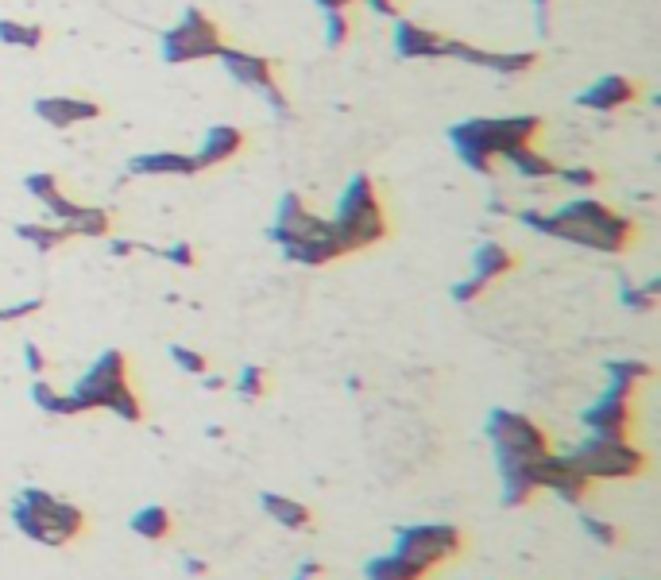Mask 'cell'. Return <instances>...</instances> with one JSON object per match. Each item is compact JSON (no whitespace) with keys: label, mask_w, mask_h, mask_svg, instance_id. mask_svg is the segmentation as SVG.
Wrapping results in <instances>:
<instances>
[{"label":"cell","mask_w":661,"mask_h":580,"mask_svg":"<svg viewBox=\"0 0 661 580\" xmlns=\"http://www.w3.org/2000/svg\"><path fill=\"white\" fill-rule=\"evenodd\" d=\"M488 209H491V213H495V217H511V213H515L511 205H507V202H499V198H491Z\"/></svg>","instance_id":"f6af8a7d"},{"label":"cell","mask_w":661,"mask_h":580,"mask_svg":"<svg viewBox=\"0 0 661 580\" xmlns=\"http://www.w3.org/2000/svg\"><path fill=\"white\" fill-rule=\"evenodd\" d=\"M321 39L329 51H341L352 39V16L348 12H321Z\"/></svg>","instance_id":"4dcf8cb0"},{"label":"cell","mask_w":661,"mask_h":580,"mask_svg":"<svg viewBox=\"0 0 661 580\" xmlns=\"http://www.w3.org/2000/svg\"><path fill=\"white\" fill-rule=\"evenodd\" d=\"M186 569H190V573H205V561H194V557H190V561H186Z\"/></svg>","instance_id":"bcb514c9"},{"label":"cell","mask_w":661,"mask_h":580,"mask_svg":"<svg viewBox=\"0 0 661 580\" xmlns=\"http://www.w3.org/2000/svg\"><path fill=\"white\" fill-rule=\"evenodd\" d=\"M62 229L70 232V240H74V236H86V240H105V236H113V213H109L105 205L78 202V209L62 221Z\"/></svg>","instance_id":"7402d4cb"},{"label":"cell","mask_w":661,"mask_h":580,"mask_svg":"<svg viewBox=\"0 0 661 580\" xmlns=\"http://www.w3.org/2000/svg\"><path fill=\"white\" fill-rule=\"evenodd\" d=\"M232 387H236V395H240L244 403H256V399H263V395L271 391V372L259 368V364H244Z\"/></svg>","instance_id":"f546056e"},{"label":"cell","mask_w":661,"mask_h":580,"mask_svg":"<svg viewBox=\"0 0 661 580\" xmlns=\"http://www.w3.org/2000/svg\"><path fill=\"white\" fill-rule=\"evenodd\" d=\"M580 526L600 542L607 550H615L619 542H623V534H619V526H611L607 519H596V515H588V511H580Z\"/></svg>","instance_id":"d590c367"},{"label":"cell","mask_w":661,"mask_h":580,"mask_svg":"<svg viewBox=\"0 0 661 580\" xmlns=\"http://www.w3.org/2000/svg\"><path fill=\"white\" fill-rule=\"evenodd\" d=\"M267 236L283 248V256L290 263L302 267H329V263L345 260V244L333 229L329 217L314 213L310 205L302 202V194H283L279 209H275V225L267 229Z\"/></svg>","instance_id":"3957f363"},{"label":"cell","mask_w":661,"mask_h":580,"mask_svg":"<svg viewBox=\"0 0 661 580\" xmlns=\"http://www.w3.org/2000/svg\"><path fill=\"white\" fill-rule=\"evenodd\" d=\"M569 461L592 480V484H615V480H638L642 472H650V457L646 449H638L631 437H600L588 434Z\"/></svg>","instance_id":"8992f818"},{"label":"cell","mask_w":661,"mask_h":580,"mask_svg":"<svg viewBox=\"0 0 661 580\" xmlns=\"http://www.w3.org/2000/svg\"><path fill=\"white\" fill-rule=\"evenodd\" d=\"M588 434L600 437H631L634 430V387L607 383V391L584 410Z\"/></svg>","instance_id":"4fadbf2b"},{"label":"cell","mask_w":661,"mask_h":580,"mask_svg":"<svg viewBox=\"0 0 661 580\" xmlns=\"http://www.w3.org/2000/svg\"><path fill=\"white\" fill-rule=\"evenodd\" d=\"M658 294H661V283L658 279H650V283H642V287H623V306L627 310H638V314H654L658 310Z\"/></svg>","instance_id":"1f68e13d"},{"label":"cell","mask_w":661,"mask_h":580,"mask_svg":"<svg viewBox=\"0 0 661 580\" xmlns=\"http://www.w3.org/2000/svg\"><path fill=\"white\" fill-rule=\"evenodd\" d=\"M105 244H109V252L113 256H136V252H155V248H147V244H140V240H120V236H105Z\"/></svg>","instance_id":"ab89813d"},{"label":"cell","mask_w":661,"mask_h":580,"mask_svg":"<svg viewBox=\"0 0 661 580\" xmlns=\"http://www.w3.org/2000/svg\"><path fill=\"white\" fill-rule=\"evenodd\" d=\"M522 229L538 232V236H553V240H569L592 252H607V256H623L638 240V225L627 213H619L615 205L600 202V198H569L557 205L553 213L542 209H515L511 213Z\"/></svg>","instance_id":"6da1fadb"},{"label":"cell","mask_w":661,"mask_h":580,"mask_svg":"<svg viewBox=\"0 0 661 580\" xmlns=\"http://www.w3.org/2000/svg\"><path fill=\"white\" fill-rule=\"evenodd\" d=\"M364 4L379 16H399V0H364Z\"/></svg>","instance_id":"60d3db41"},{"label":"cell","mask_w":661,"mask_h":580,"mask_svg":"<svg viewBox=\"0 0 661 580\" xmlns=\"http://www.w3.org/2000/svg\"><path fill=\"white\" fill-rule=\"evenodd\" d=\"M155 256L167 260L171 267H182V271H194V267H198V248H194L190 240H174L167 248H155Z\"/></svg>","instance_id":"e575fe53"},{"label":"cell","mask_w":661,"mask_h":580,"mask_svg":"<svg viewBox=\"0 0 661 580\" xmlns=\"http://www.w3.org/2000/svg\"><path fill=\"white\" fill-rule=\"evenodd\" d=\"M0 43L20 47V51H39L47 43V28L31 20H0Z\"/></svg>","instance_id":"4316f807"},{"label":"cell","mask_w":661,"mask_h":580,"mask_svg":"<svg viewBox=\"0 0 661 580\" xmlns=\"http://www.w3.org/2000/svg\"><path fill=\"white\" fill-rule=\"evenodd\" d=\"M31 113L39 116L43 124H51V128H74V124L101 120L105 105L93 101V97H82V93H47V97L31 101Z\"/></svg>","instance_id":"5bb4252c"},{"label":"cell","mask_w":661,"mask_h":580,"mask_svg":"<svg viewBox=\"0 0 661 580\" xmlns=\"http://www.w3.org/2000/svg\"><path fill=\"white\" fill-rule=\"evenodd\" d=\"M12 232H16L24 244H31L35 252H43V256L55 252V248H62V244L70 240V232L62 229L58 221H47V225H43V221H24V225H16Z\"/></svg>","instance_id":"484cf974"},{"label":"cell","mask_w":661,"mask_h":580,"mask_svg":"<svg viewBox=\"0 0 661 580\" xmlns=\"http://www.w3.org/2000/svg\"><path fill=\"white\" fill-rule=\"evenodd\" d=\"M515 267H518V256L507 244H499V240H480L476 252H472V275H480L488 287L499 283V279H507Z\"/></svg>","instance_id":"ffe728a7"},{"label":"cell","mask_w":661,"mask_h":580,"mask_svg":"<svg viewBox=\"0 0 661 580\" xmlns=\"http://www.w3.org/2000/svg\"><path fill=\"white\" fill-rule=\"evenodd\" d=\"M638 93H642V86L627 74H604L584 93H576V105L588 109V113H619V109L638 101Z\"/></svg>","instance_id":"2e32d148"},{"label":"cell","mask_w":661,"mask_h":580,"mask_svg":"<svg viewBox=\"0 0 661 580\" xmlns=\"http://www.w3.org/2000/svg\"><path fill=\"white\" fill-rule=\"evenodd\" d=\"M449 58L460 62V66L491 70V74H499V78H522V74H530V70L542 66V55H538V51H484V47H476V43H468V39H457V35H453V43H449Z\"/></svg>","instance_id":"7c38bea8"},{"label":"cell","mask_w":661,"mask_h":580,"mask_svg":"<svg viewBox=\"0 0 661 580\" xmlns=\"http://www.w3.org/2000/svg\"><path fill=\"white\" fill-rule=\"evenodd\" d=\"M321 573H325V569H321L317 561H306V565H298L294 580H321Z\"/></svg>","instance_id":"b9f144b4"},{"label":"cell","mask_w":661,"mask_h":580,"mask_svg":"<svg viewBox=\"0 0 661 580\" xmlns=\"http://www.w3.org/2000/svg\"><path fill=\"white\" fill-rule=\"evenodd\" d=\"M128 174H136V178H163V174L194 178V174H202V167H198L194 151H144V155L128 159Z\"/></svg>","instance_id":"e0dca14e"},{"label":"cell","mask_w":661,"mask_h":580,"mask_svg":"<svg viewBox=\"0 0 661 580\" xmlns=\"http://www.w3.org/2000/svg\"><path fill=\"white\" fill-rule=\"evenodd\" d=\"M604 376H607V383H623V387H634V391H638L642 383L654 379V368H650L646 360H607Z\"/></svg>","instance_id":"f1b7e54d"},{"label":"cell","mask_w":661,"mask_h":580,"mask_svg":"<svg viewBox=\"0 0 661 580\" xmlns=\"http://www.w3.org/2000/svg\"><path fill=\"white\" fill-rule=\"evenodd\" d=\"M31 403L39 406L43 414H51V418H74V403H70V395H66V391H58V387H51L43 376L31 379Z\"/></svg>","instance_id":"83f0119b"},{"label":"cell","mask_w":661,"mask_h":580,"mask_svg":"<svg viewBox=\"0 0 661 580\" xmlns=\"http://www.w3.org/2000/svg\"><path fill=\"white\" fill-rule=\"evenodd\" d=\"M39 310H43V298H24V302H12V306H0V321H24Z\"/></svg>","instance_id":"74e56055"},{"label":"cell","mask_w":661,"mask_h":580,"mask_svg":"<svg viewBox=\"0 0 661 580\" xmlns=\"http://www.w3.org/2000/svg\"><path fill=\"white\" fill-rule=\"evenodd\" d=\"M259 507H263V515H271V519L279 522V526H287V530H314L317 526L314 511H310L306 503L290 499V495L263 492L259 495Z\"/></svg>","instance_id":"44dd1931"},{"label":"cell","mask_w":661,"mask_h":580,"mask_svg":"<svg viewBox=\"0 0 661 580\" xmlns=\"http://www.w3.org/2000/svg\"><path fill=\"white\" fill-rule=\"evenodd\" d=\"M395 553L410 557L414 565H422L426 573H437L441 565H449L453 557L464 553V534L449 522H418V526H403L395 534Z\"/></svg>","instance_id":"9c48e42d"},{"label":"cell","mask_w":661,"mask_h":580,"mask_svg":"<svg viewBox=\"0 0 661 580\" xmlns=\"http://www.w3.org/2000/svg\"><path fill=\"white\" fill-rule=\"evenodd\" d=\"M20 499L35 511L51 550H62V546H70V542H78L86 534V511L78 503H66V499H58L47 488H24Z\"/></svg>","instance_id":"8fae6325"},{"label":"cell","mask_w":661,"mask_h":580,"mask_svg":"<svg viewBox=\"0 0 661 580\" xmlns=\"http://www.w3.org/2000/svg\"><path fill=\"white\" fill-rule=\"evenodd\" d=\"M314 4L321 8V12H348V8L360 4V0H314Z\"/></svg>","instance_id":"7bdbcfd3"},{"label":"cell","mask_w":661,"mask_h":580,"mask_svg":"<svg viewBox=\"0 0 661 580\" xmlns=\"http://www.w3.org/2000/svg\"><path fill=\"white\" fill-rule=\"evenodd\" d=\"M24 364H28L31 376H47V368H51V360H47V352L35 345V341H24Z\"/></svg>","instance_id":"f35d334b"},{"label":"cell","mask_w":661,"mask_h":580,"mask_svg":"<svg viewBox=\"0 0 661 580\" xmlns=\"http://www.w3.org/2000/svg\"><path fill=\"white\" fill-rule=\"evenodd\" d=\"M546 132V120L534 113L518 116H472L453 124L445 136L453 151L460 155V163L476 174H495V163H503V155L511 147L538 144V136Z\"/></svg>","instance_id":"7a4b0ae2"},{"label":"cell","mask_w":661,"mask_h":580,"mask_svg":"<svg viewBox=\"0 0 661 580\" xmlns=\"http://www.w3.org/2000/svg\"><path fill=\"white\" fill-rule=\"evenodd\" d=\"M128 526H132V534H140V538H147V542H167V538L174 534V519L163 503H147V507H140V511L128 519Z\"/></svg>","instance_id":"d4e9b609"},{"label":"cell","mask_w":661,"mask_h":580,"mask_svg":"<svg viewBox=\"0 0 661 580\" xmlns=\"http://www.w3.org/2000/svg\"><path fill=\"white\" fill-rule=\"evenodd\" d=\"M364 577L368 580H430V573H426L422 565H414L410 557L391 550V553H383V557H372L368 569H364Z\"/></svg>","instance_id":"cb8c5ba5"},{"label":"cell","mask_w":661,"mask_h":580,"mask_svg":"<svg viewBox=\"0 0 661 580\" xmlns=\"http://www.w3.org/2000/svg\"><path fill=\"white\" fill-rule=\"evenodd\" d=\"M557 178L576 190V194H588V190H600V171H592V167H580V163H569V167H557Z\"/></svg>","instance_id":"d6a6232c"},{"label":"cell","mask_w":661,"mask_h":580,"mask_svg":"<svg viewBox=\"0 0 661 580\" xmlns=\"http://www.w3.org/2000/svg\"><path fill=\"white\" fill-rule=\"evenodd\" d=\"M225 43H229L225 28L205 12L202 4H190L178 16V24H171V28L159 35V55H163V62H171V66L209 62V58L221 55Z\"/></svg>","instance_id":"52a82bcc"},{"label":"cell","mask_w":661,"mask_h":580,"mask_svg":"<svg viewBox=\"0 0 661 580\" xmlns=\"http://www.w3.org/2000/svg\"><path fill=\"white\" fill-rule=\"evenodd\" d=\"M503 163H507L515 174H522V178H538V182L557 178V167H561V163H553V159H549L546 151H538V144L511 147V151L503 155Z\"/></svg>","instance_id":"603a6c76"},{"label":"cell","mask_w":661,"mask_h":580,"mask_svg":"<svg viewBox=\"0 0 661 580\" xmlns=\"http://www.w3.org/2000/svg\"><path fill=\"white\" fill-rule=\"evenodd\" d=\"M217 62L229 70L232 82L256 89L259 97H267V105H271L275 113L290 116V101H287V93H283V82H279V62H275V58L252 55V51H240V47L225 43Z\"/></svg>","instance_id":"30bf717a"},{"label":"cell","mask_w":661,"mask_h":580,"mask_svg":"<svg viewBox=\"0 0 661 580\" xmlns=\"http://www.w3.org/2000/svg\"><path fill=\"white\" fill-rule=\"evenodd\" d=\"M329 221H333L348 256L368 252V248L383 244L391 236L387 205H383V194H379V186L368 171H356L348 178L345 190H341V202H337V213Z\"/></svg>","instance_id":"5b68a950"},{"label":"cell","mask_w":661,"mask_h":580,"mask_svg":"<svg viewBox=\"0 0 661 580\" xmlns=\"http://www.w3.org/2000/svg\"><path fill=\"white\" fill-rule=\"evenodd\" d=\"M391 43H395V55L414 62V58H449V43L453 35L449 31L426 28L418 20H395V31H391Z\"/></svg>","instance_id":"9a60e30c"},{"label":"cell","mask_w":661,"mask_h":580,"mask_svg":"<svg viewBox=\"0 0 661 580\" xmlns=\"http://www.w3.org/2000/svg\"><path fill=\"white\" fill-rule=\"evenodd\" d=\"M484 434H488L491 449H495V464H499V468L534 461V457H542V453L553 449L546 426H538L534 418H526V414H518V410H503V406L488 414Z\"/></svg>","instance_id":"ba28073f"},{"label":"cell","mask_w":661,"mask_h":580,"mask_svg":"<svg viewBox=\"0 0 661 580\" xmlns=\"http://www.w3.org/2000/svg\"><path fill=\"white\" fill-rule=\"evenodd\" d=\"M198 379H202L205 391H225V387H229V379L217 376V372H205V376H198Z\"/></svg>","instance_id":"ee69618b"},{"label":"cell","mask_w":661,"mask_h":580,"mask_svg":"<svg viewBox=\"0 0 661 580\" xmlns=\"http://www.w3.org/2000/svg\"><path fill=\"white\" fill-rule=\"evenodd\" d=\"M24 190H28L35 202L43 205L47 221H58V225L78 209V198H70V194L62 190L58 174H51V171H31L28 178H24Z\"/></svg>","instance_id":"d6986e66"},{"label":"cell","mask_w":661,"mask_h":580,"mask_svg":"<svg viewBox=\"0 0 661 580\" xmlns=\"http://www.w3.org/2000/svg\"><path fill=\"white\" fill-rule=\"evenodd\" d=\"M449 294H453V302L468 306V302H476V298H484V294H488V283H484L480 275H468V279H460V283L449 290Z\"/></svg>","instance_id":"8d00e7d4"},{"label":"cell","mask_w":661,"mask_h":580,"mask_svg":"<svg viewBox=\"0 0 661 580\" xmlns=\"http://www.w3.org/2000/svg\"><path fill=\"white\" fill-rule=\"evenodd\" d=\"M70 403L74 414H93V410H109L120 422H144V399L132 383V368H128V356L120 348H105L89 372L70 391Z\"/></svg>","instance_id":"277c9868"},{"label":"cell","mask_w":661,"mask_h":580,"mask_svg":"<svg viewBox=\"0 0 661 580\" xmlns=\"http://www.w3.org/2000/svg\"><path fill=\"white\" fill-rule=\"evenodd\" d=\"M244 147H248V132H244V128H236V124H213V128L205 132L202 147L194 151V159H198L202 171H213V167H221V163H232Z\"/></svg>","instance_id":"ac0fdd59"},{"label":"cell","mask_w":661,"mask_h":580,"mask_svg":"<svg viewBox=\"0 0 661 580\" xmlns=\"http://www.w3.org/2000/svg\"><path fill=\"white\" fill-rule=\"evenodd\" d=\"M171 352V360H174V368L178 372H186V376H205L209 372V356L205 352H198V348H190V345H171L167 348Z\"/></svg>","instance_id":"836d02e7"}]
</instances>
